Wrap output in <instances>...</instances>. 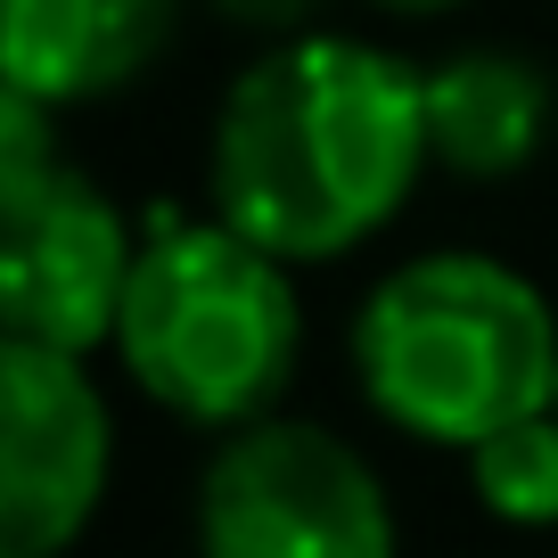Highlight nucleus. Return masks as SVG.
<instances>
[{"instance_id":"obj_1","label":"nucleus","mask_w":558,"mask_h":558,"mask_svg":"<svg viewBox=\"0 0 558 558\" xmlns=\"http://www.w3.org/2000/svg\"><path fill=\"white\" fill-rule=\"evenodd\" d=\"M427 165V66L353 34H304L222 90L206 190L214 222L296 271L369 246Z\"/></svg>"},{"instance_id":"obj_2","label":"nucleus","mask_w":558,"mask_h":558,"mask_svg":"<svg viewBox=\"0 0 558 558\" xmlns=\"http://www.w3.org/2000/svg\"><path fill=\"white\" fill-rule=\"evenodd\" d=\"M362 402L411 444L476 452L558 395V313L534 279L476 246H436L378 279L353 313Z\"/></svg>"},{"instance_id":"obj_3","label":"nucleus","mask_w":558,"mask_h":558,"mask_svg":"<svg viewBox=\"0 0 558 558\" xmlns=\"http://www.w3.org/2000/svg\"><path fill=\"white\" fill-rule=\"evenodd\" d=\"M116 362L181 427L246 436L279 418L304 362V304L288 263L246 246L230 222L157 214L140 230V271L116 320Z\"/></svg>"},{"instance_id":"obj_4","label":"nucleus","mask_w":558,"mask_h":558,"mask_svg":"<svg viewBox=\"0 0 558 558\" xmlns=\"http://www.w3.org/2000/svg\"><path fill=\"white\" fill-rule=\"evenodd\" d=\"M197 558H402L395 493L345 436L263 418L197 476Z\"/></svg>"},{"instance_id":"obj_5","label":"nucleus","mask_w":558,"mask_h":558,"mask_svg":"<svg viewBox=\"0 0 558 558\" xmlns=\"http://www.w3.org/2000/svg\"><path fill=\"white\" fill-rule=\"evenodd\" d=\"M132 271H140V239L90 173L58 165L34 190L0 197V313H9V345L74 353V362L116 345Z\"/></svg>"},{"instance_id":"obj_6","label":"nucleus","mask_w":558,"mask_h":558,"mask_svg":"<svg viewBox=\"0 0 558 558\" xmlns=\"http://www.w3.org/2000/svg\"><path fill=\"white\" fill-rule=\"evenodd\" d=\"M116 476V418L74 353L0 345V558H66Z\"/></svg>"},{"instance_id":"obj_7","label":"nucleus","mask_w":558,"mask_h":558,"mask_svg":"<svg viewBox=\"0 0 558 558\" xmlns=\"http://www.w3.org/2000/svg\"><path fill=\"white\" fill-rule=\"evenodd\" d=\"M173 34L181 0H0V83L66 116L140 83Z\"/></svg>"},{"instance_id":"obj_8","label":"nucleus","mask_w":558,"mask_h":558,"mask_svg":"<svg viewBox=\"0 0 558 558\" xmlns=\"http://www.w3.org/2000/svg\"><path fill=\"white\" fill-rule=\"evenodd\" d=\"M558 132V83L525 50H452L427 66V157L460 181H518Z\"/></svg>"},{"instance_id":"obj_9","label":"nucleus","mask_w":558,"mask_h":558,"mask_svg":"<svg viewBox=\"0 0 558 558\" xmlns=\"http://www.w3.org/2000/svg\"><path fill=\"white\" fill-rule=\"evenodd\" d=\"M469 485L485 501V518L518 525V534H550L558 525V411L518 418L493 444L469 452Z\"/></svg>"},{"instance_id":"obj_10","label":"nucleus","mask_w":558,"mask_h":558,"mask_svg":"<svg viewBox=\"0 0 558 558\" xmlns=\"http://www.w3.org/2000/svg\"><path fill=\"white\" fill-rule=\"evenodd\" d=\"M214 17H230L239 34H271V41H304L320 17V0H214Z\"/></svg>"},{"instance_id":"obj_11","label":"nucleus","mask_w":558,"mask_h":558,"mask_svg":"<svg viewBox=\"0 0 558 558\" xmlns=\"http://www.w3.org/2000/svg\"><path fill=\"white\" fill-rule=\"evenodd\" d=\"M369 9H395V17H444V9H460V0H369Z\"/></svg>"},{"instance_id":"obj_12","label":"nucleus","mask_w":558,"mask_h":558,"mask_svg":"<svg viewBox=\"0 0 558 558\" xmlns=\"http://www.w3.org/2000/svg\"><path fill=\"white\" fill-rule=\"evenodd\" d=\"M550 411H558V395H550Z\"/></svg>"}]
</instances>
